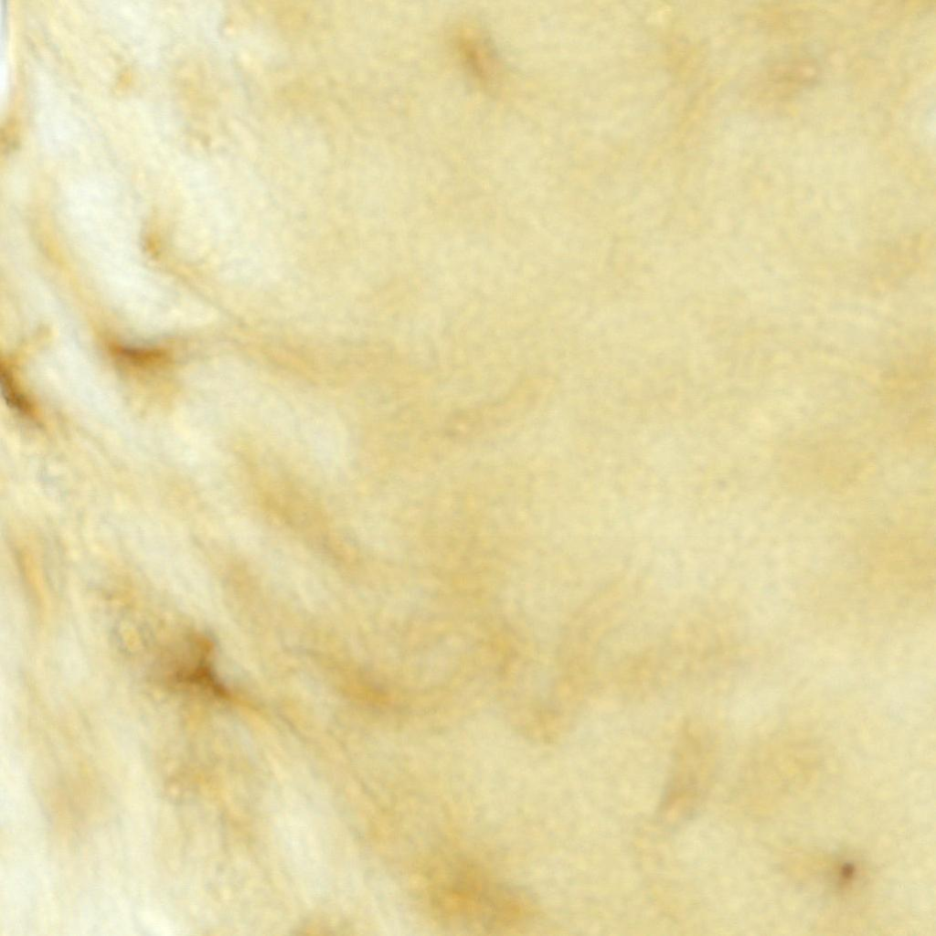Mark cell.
<instances>
[{
	"instance_id": "cell-1",
	"label": "cell",
	"mask_w": 936,
	"mask_h": 936,
	"mask_svg": "<svg viewBox=\"0 0 936 936\" xmlns=\"http://www.w3.org/2000/svg\"><path fill=\"white\" fill-rule=\"evenodd\" d=\"M432 915L444 926L475 934L513 932L537 914L533 895L480 864L453 856L435 865L426 881Z\"/></svg>"
},
{
	"instance_id": "cell-2",
	"label": "cell",
	"mask_w": 936,
	"mask_h": 936,
	"mask_svg": "<svg viewBox=\"0 0 936 936\" xmlns=\"http://www.w3.org/2000/svg\"><path fill=\"white\" fill-rule=\"evenodd\" d=\"M709 739L697 730L684 732L659 814L666 823L688 819L699 807L709 782Z\"/></svg>"
},
{
	"instance_id": "cell-3",
	"label": "cell",
	"mask_w": 936,
	"mask_h": 936,
	"mask_svg": "<svg viewBox=\"0 0 936 936\" xmlns=\"http://www.w3.org/2000/svg\"><path fill=\"white\" fill-rule=\"evenodd\" d=\"M488 44L481 35L473 32L461 36L458 43L465 65L479 80L484 82L494 80L498 67Z\"/></svg>"
},
{
	"instance_id": "cell-4",
	"label": "cell",
	"mask_w": 936,
	"mask_h": 936,
	"mask_svg": "<svg viewBox=\"0 0 936 936\" xmlns=\"http://www.w3.org/2000/svg\"><path fill=\"white\" fill-rule=\"evenodd\" d=\"M1 386L3 396L9 406L26 416H33V406L27 396L21 391L13 374L8 368L2 367Z\"/></svg>"
}]
</instances>
